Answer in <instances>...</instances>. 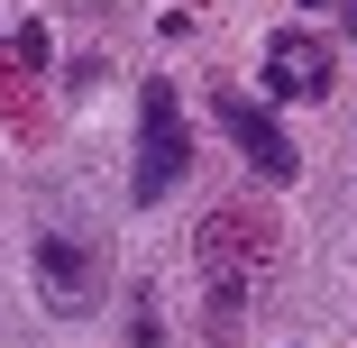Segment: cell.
<instances>
[{"label": "cell", "instance_id": "6da1fadb", "mask_svg": "<svg viewBox=\"0 0 357 348\" xmlns=\"http://www.w3.org/2000/svg\"><path fill=\"white\" fill-rule=\"evenodd\" d=\"M192 165V137H183V101L174 83H147V119H137V165H128V192L137 202H165Z\"/></svg>", "mask_w": 357, "mask_h": 348}, {"label": "cell", "instance_id": "7a4b0ae2", "mask_svg": "<svg viewBox=\"0 0 357 348\" xmlns=\"http://www.w3.org/2000/svg\"><path fill=\"white\" fill-rule=\"evenodd\" d=\"M220 128H229L238 147L257 156V174H275V183L294 174V147H284V128H275V110H266V101H248V92H220Z\"/></svg>", "mask_w": 357, "mask_h": 348}, {"label": "cell", "instance_id": "3957f363", "mask_svg": "<svg viewBox=\"0 0 357 348\" xmlns=\"http://www.w3.org/2000/svg\"><path fill=\"white\" fill-rule=\"evenodd\" d=\"M37 285H46V312H83V294H92V248L64 239V229H46V239H37Z\"/></svg>", "mask_w": 357, "mask_h": 348}, {"label": "cell", "instance_id": "277c9868", "mask_svg": "<svg viewBox=\"0 0 357 348\" xmlns=\"http://www.w3.org/2000/svg\"><path fill=\"white\" fill-rule=\"evenodd\" d=\"M321 74H330L321 46H303V37H275V46H266V92H275V101H294V92H330Z\"/></svg>", "mask_w": 357, "mask_h": 348}, {"label": "cell", "instance_id": "5b68a950", "mask_svg": "<svg viewBox=\"0 0 357 348\" xmlns=\"http://www.w3.org/2000/svg\"><path fill=\"white\" fill-rule=\"evenodd\" d=\"M303 10H312V0H303Z\"/></svg>", "mask_w": 357, "mask_h": 348}]
</instances>
